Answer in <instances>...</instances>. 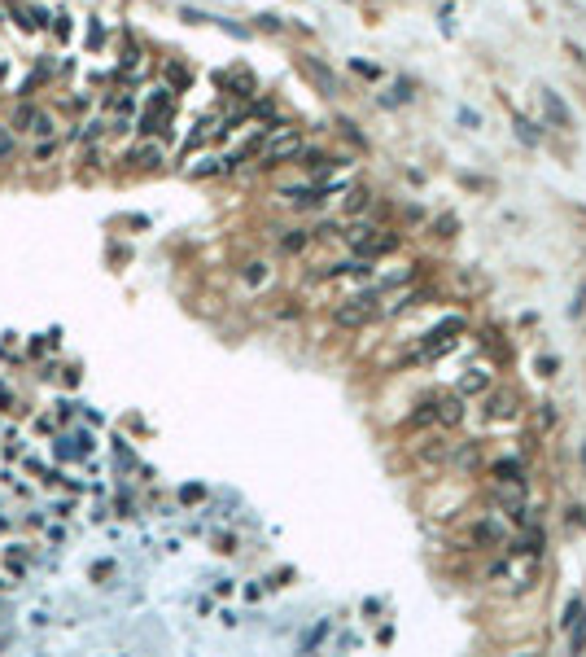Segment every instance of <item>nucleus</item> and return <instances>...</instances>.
Here are the masks:
<instances>
[{
	"label": "nucleus",
	"mask_w": 586,
	"mask_h": 657,
	"mask_svg": "<svg viewBox=\"0 0 586 657\" xmlns=\"http://www.w3.org/2000/svg\"><path fill=\"white\" fill-rule=\"evenodd\" d=\"M495 578H512V592H525L534 578H539V557H529V552H512L499 570Z\"/></svg>",
	"instance_id": "obj_5"
},
{
	"label": "nucleus",
	"mask_w": 586,
	"mask_h": 657,
	"mask_svg": "<svg viewBox=\"0 0 586 657\" xmlns=\"http://www.w3.org/2000/svg\"><path fill=\"white\" fill-rule=\"evenodd\" d=\"M40 106H31V101H22V106L13 110V132H31V118H35Z\"/></svg>",
	"instance_id": "obj_15"
},
{
	"label": "nucleus",
	"mask_w": 586,
	"mask_h": 657,
	"mask_svg": "<svg viewBox=\"0 0 586 657\" xmlns=\"http://www.w3.org/2000/svg\"><path fill=\"white\" fill-rule=\"evenodd\" d=\"M346 245L354 250V255H364V259H376V255H385V250L398 245L394 233H381L372 219H354L350 228H346Z\"/></svg>",
	"instance_id": "obj_3"
},
{
	"label": "nucleus",
	"mask_w": 586,
	"mask_h": 657,
	"mask_svg": "<svg viewBox=\"0 0 586 657\" xmlns=\"http://www.w3.org/2000/svg\"><path fill=\"white\" fill-rule=\"evenodd\" d=\"M460 342H464V320H460V316H446L438 328H429V333L420 338V346L407 355V364H433V360L451 355Z\"/></svg>",
	"instance_id": "obj_1"
},
{
	"label": "nucleus",
	"mask_w": 586,
	"mask_h": 657,
	"mask_svg": "<svg viewBox=\"0 0 586 657\" xmlns=\"http://www.w3.org/2000/svg\"><path fill=\"white\" fill-rule=\"evenodd\" d=\"M372 206V193L368 189H350L346 193V211H368Z\"/></svg>",
	"instance_id": "obj_17"
},
{
	"label": "nucleus",
	"mask_w": 586,
	"mask_h": 657,
	"mask_svg": "<svg viewBox=\"0 0 586 657\" xmlns=\"http://www.w3.org/2000/svg\"><path fill=\"white\" fill-rule=\"evenodd\" d=\"M381 316V302H376V289H364V294H354V298H346L342 307L333 311V320L342 324V328H364V324H372Z\"/></svg>",
	"instance_id": "obj_4"
},
{
	"label": "nucleus",
	"mask_w": 586,
	"mask_h": 657,
	"mask_svg": "<svg viewBox=\"0 0 586 657\" xmlns=\"http://www.w3.org/2000/svg\"><path fill=\"white\" fill-rule=\"evenodd\" d=\"M539 101H543V110L551 114V123H556V128H569V110H565V101H560L551 88H543V92H539Z\"/></svg>",
	"instance_id": "obj_7"
},
{
	"label": "nucleus",
	"mask_w": 586,
	"mask_h": 657,
	"mask_svg": "<svg viewBox=\"0 0 586 657\" xmlns=\"http://www.w3.org/2000/svg\"><path fill=\"white\" fill-rule=\"evenodd\" d=\"M438 421H442V425H460V421H464V394L438 399Z\"/></svg>",
	"instance_id": "obj_8"
},
{
	"label": "nucleus",
	"mask_w": 586,
	"mask_h": 657,
	"mask_svg": "<svg viewBox=\"0 0 586 657\" xmlns=\"http://www.w3.org/2000/svg\"><path fill=\"white\" fill-rule=\"evenodd\" d=\"M27 136H35V140H44V136H53V118H48L44 110H35V118H31V132Z\"/></svg>",
	"instance_id": "obj_16"
},
{
	"label": "nucleus",
	"mask_w": 586,
	"mask_h": 657,
	"mask_svg": "<svg viewBox=\"0 0 586 657\" xmlns=\"http://www.w3.org/2000/svg\"><path fill=\"white\" fill-rule=\"evenodd\" d=\"M416 298H420V289H402V294H394V298H390L381 311H385V316H394V311H407V307H416Z\"/></svg>",
	"instance_id": "obj_12"
},
{
	"label": "nucleus",
	"mask_w": 586,
	"mask_h": 657,
	"mask_svg": "<svg viewBox=\"0 0 586 657\" xmlns=\"http://www.w3.org/2000/svg\"><path fill=\"white\" fill-rule=\"evenodd\" d=\"M267 276H271L267 263H249V267H245V281H249V285H267Z\"/></svg>",
	"instance_id": "obj_19"
},
{
	"label": "nucleus",
	"mask_w": 586,
	"mask_h": 657,
	"mask_svg": "<svg viewBox=\"0 0 586 657\" xmlns=\"http://www.w3.org/2000/svg\"><path fill=\"white\" fill-rule=\"evenodd\" d=\"M53 149H57V145H53V140H48V136H44V140L35 145V158H53Z\"/></svg>",
	"instance_id": "obj_26"
},
{
	"label": "nucleus",
	"mask_w": 586,
	"mask_h": 657,
	"mask_svg": "<svg viewBox=\"0 0 586 657\" xmlns=\"http://www.w3.org/2000/svg\"><path fill=\"white\" fill-rule=\"evenodd\" d=\"M127 162H136V167H158V162H162V149H158L154 140H145V145L132 149V158H127Z\"/></svg>",
	"instance_id": "obj_9"
},
{
	"label": "nucleus",
	"mask_w": 586,
	"mask_h": 657,
	"mask_svg": "<svg viewBox=\"0 0 586 657\" xmlns=\"http://www.w3.org/2000/svg\"><path fill=\"white\" fill-rule=\"evenodd\" d=\"M88 48H101V22L92 18V27H88Z\"/></svg>",
	"instance_id": "obj_27"
},
{
	"label": "nucleus",
	"mask_w": 586,
	"mask_h": 657,
	"mask_svg": "<svg viewBox=\"0 0 586 657\" xmlns=\"http://www.w3.org/2000/svg\"><path fill=\"white\" fill-rule=\"evenodd\" d=\"M486 386H490V372L486 368H473V372L460 377V394H481Z\"/></svg>",
	"instance_id": "obj_10"
},
{
	"label": "nucleus",
	"mask_w": 586,
	"mask_h": 657,
	"mask_svg": "<svg viewBox=\"0 0 586 657\" xmlns=\"http://www.w3.org/2000/svg\"><path fill=\"white\" fill-rule=\"evenodd\" d=\"M227 167H232V158H201L197 167H193V175H197V180H201V175H219V171H227Z\"/></svg>",
	"instance_id": "obj_14"
},
{
	"label": "nucleus",
	"mask_w": 586,
	"mask_h": 657,
	"mask_svg": "<svg viewBox=\"0 0 586 657\" xmlns=\"http://www.w3.org/2000/svg\"><path fill=\"white\" fill-rule=\"evenodd\" d=\"M495 477H521V465L507 460V465H495Z\"/></svg>",
	"instance_id": "obj_24"
},
{
	"label": "nucleus",
	"mask_w": 586,
	"mask_h": 657,
	"mask_svg": "<svg viewBox=\"0 0 586 657\" xmlns=\"http://www.w3.org/2000/svg\"><path fill=\"white\" fill-rule=\"evenodd\" d=\"M5 5H9V13H13V22H18L22 31H35V18H31V5H27V0H5Z\"/></svg>",
	"instance_id": "obj_11"
},
{
	"label": "nucleus",
	"mask_w": 586,
	"mask_h": 657,
	"mask_svg": "<svg viewBox=\"0 0 586 657\" xmlns=\"http://www.w3.org/2000/svg\"><path fill=\"white\" fill-rule=\"evenodd\" d=\"M517 408H521L517 390H495V394L486 399V416H490V421H512Z\"/></svg>",
	"instance_id": "obj_6"
},
{
	"label": "nucleus",
	"mask_w": 586,
	"mask_h": 657,
	"mask_svg": "<svg viewBox=\"0 0 586 657\" xmlns=\"http://www.w3.org/2000/svg\"><path fill=\"white\" fill-rule=\"evenodd\" d=\"M101 132H106V123H101V118H92V123H88V128H84V140H96Z\"/></svg>",
	"instance_id": "obj_25"
},
{
	"label": "nucleus",
	"mask_w": 586,
	"mask_h": 657,
	"mask_svg": "<svg viewBox=\"0 0 586 657\" xmlns=\"http://www.w3.org/2000/svg\"><path fill=\"white\" fill-rule=\"evenodd\" d=\"M74 456H79V447H70V434L57 438V460H74Z\"/></svg>",
	"instance_id": "obj_21"
},
{
	"label": "nucleus",
	"mask_w": 586,
	"mask_h": 657,
	"mask_svg": "<svg viewBox=\"0 0 586 657\" xmlns=\"http://www.w3.org/2000/svg\"><path fill=\"white\" fill-rule=\"evenodd\" d=\"M74 416V403H57V421H70Z\"/></svg>",
	"instance_id": "obj_29"
},
{
	"label": "nucleus",
	"mask_w": 586,
	"mask_h": 657,
	"mask_svg": "<svg viewBox=\"0 0 586 657\" xmlns=\"http://www.w3.org/2000/svg\"><path fill=\"white\" fill-rule=\"evenodd\" d=\"M9 154H13V132L0 128V158H9Z\"/></svg>",
	"instance_id": "obj_23"
},
{
	"label": "nucleus",
	"mask_w": 586,
	"mask_h": 657,
	"mask_svg": "<svg viewBox=\"0 0 586 657\" xmlns=\"http://www.w3.org/2000/svg\"><path fill=\"white\" fill-rule=\"evenodd\" d=\"M259 149V167H276V162H289V158H298L302 154V132L298 128H267L263 132V140L254 145Z\"/></svg>",
	"instance_id": "obj_2"
},
{
	"label": "nucleus",
	"mask_w": 586,
	"mask_h": 657,
	"mask_svg": "<svg viewBox=\"0 0 586 657\" xmlns=\"http://www.w3.org/2000/svg\"><path fill=\"white\" fill-rule=\"evenodd\" d=\"M70 513H74L70 499H57V504H53V517H70Z\"/></svg>",
	"instance_id": "obj_28"
},
{
	"label": "nucleus",
	"mask_w": 586,
	"mask_h": 657,
	"mask_svg": "<svg viewBox=\"0 0 586 657\" xmlns=\"http://www.w3.org/2000/svg\"><path fill=\"white\" fill-rule=\"evenodd\" d=\"M307 241H311L307 233H298V228H293V233H289L285 241H280V245H285V250H289V255H298V250H307Z\"/></svg>",
	"instance_id": "obj_20"
},
{
	"label": "nucleus",
	"mask_w": 586,
	"mask_h": 657,
	"mask_svg": "<svg viewBox=\"0 0 586 657\" xmlns=\"http://www.w3.org/2000/svg\"><path fill=\"white\" fill-rule=\"evenodd\" d=\"M517 552H529V557H543V530H525L521 535V543H517Z\"/></svg>",
	"instance_id": "obj_13"
},
{
	"label": "nucleus",
	"mask_w": 586,
	"mask_h": 657,
	"mask_svg": "<svg viewBox=\"0 0 586 657\" xmlns=\"http://www.w3.org/2000/svg\"><path fill=\"white\" fill-rule=\"evenodd\" d=\"M473 539H477V543H499V539H503V530L490 526V521H481V526L473 530Z\"/></svg>",
	"instance_id": "obj_18"
},
{
	"label": "nucleus",
	"mask_w": 586,
	"mask_h": 657,
	"mask_svg": "<svg viewBox=\"0 0 586 657\" xmlns=\"http://www.w3.org/2000/svg\"><path fill=\"white\" fill-rule=\"evenodd\" d=\"M53 35H57V40H70V18H66V13L53 18Z\"/></svg>",
	"instance_id": "obj_22"
}]
</instances>
